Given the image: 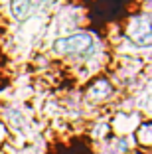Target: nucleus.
Listing matches in <instances>:
<instances>
[{"label":"nucleus","mask_w":152,"mask_h":154,"mask_svg":"<svg viewBox=\"0 0 152 154\" xmlns=\"http://www.w3.org/2000/svg\"><path fill=\"white\" fill-rule=\"evenodd\" d=\"M91 48H93V38L85 32H77L54 42L55 54H83V51H89Z\"/></svg>","instance_id":"nucleus-1"},{"label":"nucleus","mask_w":152,"mask_h":154,"mask_svg":"<svg viewBox=\"0 0 152 154\" xmlns=\"http://www.w3.org/2000/svg\"><path fill=\"white\" fill-rule=\"evenodd\" d=\"M130 40L136 45H142V48L150 45L152 36H150V24H148L146 18H138L132 24V28H130Z\"/></svg>","instance_id":"nucleus-2"},{"label":"nucleus","mask_w":152,"mask_h":154,"mask_svg":"<svg viewBox=\"0 0 152 154\" xmlns=\"http://www.w3.org/2000/svg\"><path fill=\"white\" fill-rule=\"evenodd\" d=\"M111 93H113V89H111V85H109L107 81H97L89 89L87 95H89L91 99H95V101H101V99H105V97H109Z\"/></svg>","instance_id":"nucleus-3"},{"label":"nucleus","mask_w":152,"mask_h":154,"mask_svg":"<svg viewBox=\"0 0 152 154\" xmlns=\"http://www.w3.org/2000/svg\"><path fill=\"white\" fill-rule=\"evenodd\" d=\"M10 10H12V16L14 18H24L30 10V0H12L10 2Z\"/></svg>","instance_id":"nucleus-4"},{"label":"nucleus","mask_w":152,"mask_h":154,"mask_svg":"<svg viewBox=\"0 0 152 154\" xmlns=\"http://www.w3.org/2000/svg\"><path fill=\"white\" fill-rule=\"evenodd\" d=\"M136 136H138L136 140L142 146H150V142H152L150 140V122H144L140 128H136Z\"/></svg>","instance_id":"nucleus-5"},{"label":"nucleus","mask_w":152,"mask_h":154,"mask_svg":"<svg viewBox=\"0 0 152 154\" xmlns=\"http://www.w3.org/2000/svg\"><path fill=\"white\" fill-rule=\"evenodd\" d=\"M132 154H142V152H132Z\"/></svg>","instance_id":"nucleus-6"},{"label":"nucleus","mask_w":152,"mask_h":154,"mask_svg":"<svg viewBox=\"0 0 152 154\" xmlns=\"http://www.w3.org/2000/svg\"><path fill=\"white\" fill-rule=\"evenodd\" d=\"M48 2H55V0H48Z\"/></svg>","instance_id":"nucleus-7"}]
</instances>
